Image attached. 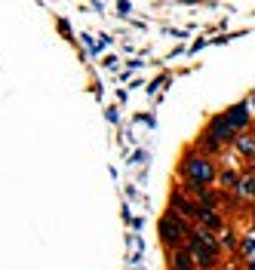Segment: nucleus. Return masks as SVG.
Listing matches in <instances>:
<instances>
[{
	"label": "nucleus",
	"mask_w": 255,
	"mask_h": 270,
	"mask_svg": "<svg viewBox=\"0 0 255 270\" xmlns=\"http://www.w3.org/2000/svg\"><path fill=\"white\" fill-rule=\"evenodd\" d=\"M191 255L200 261V267H212L218 261V240L206 227L191 230Z\"/></svg>",
	"instance_id": "f257e3e1"
},
{
	"label": "nucleus",
	"mask_w": 255,
	"mask_h": 270,
	"mask_svg": "<svg viewBox=\"0 0 255 270\" xmlns=\"http://www.w3.org/2000/svg\"><path fill=\"white\" fill-rule=\"evenodd\" d=\"M181 172H185V178H188V187H206V184H212V178H215V169H212L209 160L206 157H194V154L185 157Z\"/></svg>",
	"instance_id": "f03ea898"
},
{
	"label": "nucleus",
	"mask_w": 255,
	"mask_h": 270,
	"mask_svg": "<svg viewBox=\"0 0 255 270\" xmlns=\"http://www.w3.org/2000/svg\"><path fill=\"white\" fill-rule=\"evenodd\" d=\"M160 237H163V243L178 246L185 237H191V227L181 221L178 215H166V218H160Z\"/></svg>",
	"instance_id": "7ed1b4c3"
},
{
	"label": "nucleus",
	"mask_w": 255,
	"mask_h": 270,
	"mask_svg": "<svg viewBox=\"0 0 255 270\" xmlns=\"http://www.w3.org/2000/svg\"><path fill=\"white\" fill-rule=\"evenodd\" d=\"M206 135H209V138H206V148L215 151V148H222L225 141L234 135V129H231V123L222 117V120H212V123H209V132H206Z\"/></svg>",
	"instance_id": "20e7f679"
},
{
	"label": "nucleus",
	"mask_w": 255,
	"mask_h": 270,
	"mask_svg": "<svg viewBox=\"0 0 255 270\" xmlns=\"http://www.w3.org/2000/svg\"><path fill=\"white\" fill-rule=\"evenodd\" d=\"M225 120L231 123V129H234V132H240L243 126L249 123V107H246V104H234L231 111H228V117H225Z\"/></svg>",
	"instance_id": "39448f33"
},
{
	"label": "nucleus",
	"mask_w": 255,
	"mask_h": 270,
	"mask_svg": "<svg viewBox=\"0 0 255 270\" xmlns=\"http://www.w3.org/2000/svg\"><path fill=\"white\" fill-rule=\"evenodd\" d=\"M197 218L203 221V224H209V227H222V218H218V212H212L209 206H200V212H197Z\"/></svg>",
	"instance_id": "423d86ee"
},
{
	"label": "nucleus",
	"mask_w": 255,
	"mask_h": 270,
	"mask_svg": "<svg viewBox=\"0 0 255 270\" xmlns=\"http://www.w3.org/2000/svg\"><path fill=\"white\" fill-rule=\"evenodd\" d=\"M175 267L178 270H194V261H191V252H175Z\"/></svg>",
	"instance_id": "0eeeda50"
},
{
	"label": "nucleus",
	"mask_w": 255,
	"mask_h": 270,
	"mask_svg": "<svg viewBox=\"0 0 255 270\" xmlns=\"http://www.w3.org/2000/svg\"><path fill=\"white\" fill-rule=\"evenodd\" d=\"M237 148H240L246 157H255V141L249 135H237Z\"/></svg>",
	"instance_id": "6e6552de"
},
{
	"label": "nucleus",
	"mask_w": 255,
	"mask_h": 270,
	"mask_svg": "<svg viewBox=\"0 0 255 270\" xmlns=\"http://www.w3.org/2000/svg\"><path fill=\"white\" fill-rule=\"evenodd\" d=\"M237 190H240L243 196H252V193H255V181H252V178H246V181L237 184Z\"/></svg>",
	"instance_id": "1a4fd4ad"
},
{
	"label": "nucleus",
	"mask_w": 255,
	"mask_h": 270,
	"mask_svg": "<svg viewBox=\"0 0 255 270\" xmlns=\"http://www.w3.org/2000/svg\"><path fill=\"white\" fill-rule=\"evenodd\" d=\"M228 270H237V267H228Z\"/></svg>",
	"instance_id": "9d476101"
}]
</instances>
